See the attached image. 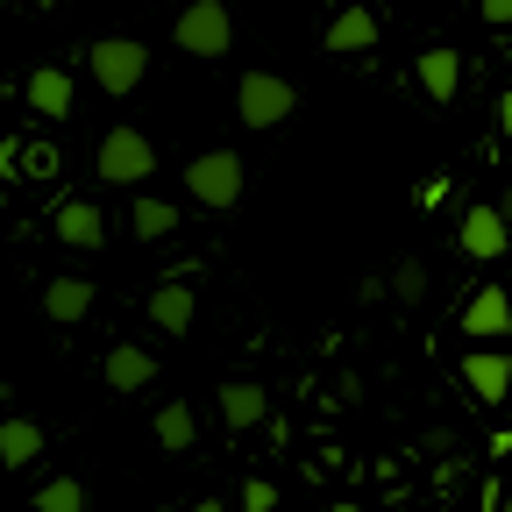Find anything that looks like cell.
<instances>
[{"label":"cell","mask_w":512,"mask_h":512,"mask_svg":"<svg viewBox=\"0 0 512 512\" xmlns=\"http://www.w3.org/2000/svg\"><path fill=\"white\" fill-rule=\"evenodd\" d=\"M292 107H299V93H292V79H278V72H242V79H235V114H242L249 128H278V121H292Z\"/></svg>","instance_id":"obj_1"},{"label":"cell","mask_w":512,"mask_h":512,"mask_svg":"<svg viewBox=\"0 0 512 512\" xmlns=\"http://www.w3.org/2000/svg\"><path fill=\"white\" fill-rule=\"evenodd\" d=\"M185 192L200 207H235L242 200V157L235 150H200L185 164Z\"/></svg>","instance_id":"obj_2"},{"label":"cell","mask_w":512,"mask_h":512,"mask_svg":"<svg viewBox=\"0 0 512 512\" xmlns=\"http://www.w3.org/2000/svg\"><path fill=\"white\" fill-rule=\"evenodd\" d=\"M150 171H157V150H150L143 128H107L100 136V178L107 185H143Z\"/></svg>","instance_id":"obj_3"},{"label":"cell","mask_w":512,"mask_h":512,"mask_svg":"<svg viewBox=\"0 0 512 512\" xmlns=\"http://www.w3.org/2000/svg\"><path fill=\"white\" fill-rule=\"evenodd\" d=\"M171 36H178L185 57H221L235 43V22H228L221 0H192V8H178V29Z\"/></svg>","instance_id":"obj_4"},{"label":"cell","mask_w":512,"mask_h":512,"mask_svg":"<svg viewBox=\"0 0 512 512\" xmlns=\"http://www.w3.org/2000/svg\"><path fill=\"white\" fill-rule=\"evenodd\" d=\"M143 72H150V50H143L136 36H100V43H93V79H100V93H136Z\"/></svg>","instance_id":"obj_5"},{"label":"cell","mask_w":512,"mask_h":512,"mask_svg":"<svg viewBox=\"0 0 512 512\" xmlns=\"http://www.w3.org/2000/svg\"><path fill=\"white\" fill-rule=\"evenodd\" d=\"M456 242H463V256H477V264H498V256L512 249V221H505V207H463Z\"/></svg>","instance_id":"obj_6"},{"label":"cell","mask_w":512,"mask_h":512,"mask_svg":"<svg viewBox=\"0 0 512 512\" xmlns=\"http://www.w3.org/2000/svg\"><path fill=\"white\" fill-rule=\"evenodd\" d=\"M463 384L477 392V406H498L512 392V349H470L463 356Z\"/></svg>","instance_id":"obj_7"},{"label":"cell","mask_w":512,"mask_h":512,"mask_svg":"<svg viewBox=\"0 0 512 512\" xmlns=\"http://www.w3.org/2000/svg\"><path fill=\"white\" fill-rule=\"evenodd\" d=\"M463 335H477V342H505V335H512V292H505V285H484V292L463 306Z\"/></svg>","instance_id":"obj_8"},{"label":"cell","mask_w":512,"mask_h":512,"mask_svg":"<svg viewBox=\"0 0 512 512\" xmlns=\"http://www.w3.org/2000/svg\"><path fill=\"white\" fill-rule=\"evenodd\" d=\"M264 413H271V392H264V384H249V377H228V384H221V420H228L235 434L264 427Z\"/></svg>","instance_id":"obj_9"},{"label":"cell","mask_w":512,"mask_h":512,"mask_svg":"<svg viewBox=\"0 0 512 512\" xmlns=\"http://www.w3.org/2000/svg\"><path fill=\"white\" fill-rule=\"evenodd\" d=\"M100 370H107L114 392H143V384H157V356H150V349H136V342H114Z\"/></svg>","instance_id":"obj_10"},{"label":"cell","mask_w":512,"mask_h":512,"mask_svg":"<svg viewBox=\"0 0 512 512\" xmlns=\"http://www.w3.org/2000/svg\"><path fill=\"white\" fill-rule=\"evenodd\" d=\"M50 228H57V242H72V249H100V242H107V221H100L93 200H64Z\"/></svg>","instance_id":"obj_11"},{"label":"cell","mask_w":512,"mask_h":512,"mask_svg":"<svg viewBox=\"0 0 512 512\" xmlns=\"http://www.w3.org/2000/svg\"><path fill=\"white\" fill-rule=\"evenodd\" d=\"M22 100H29L36 114L64 121V114H72V79H64L57 64H36V72H29V86H22Z\"/></svg>","instance_id":"obj_12"},{"label":"cell","mask_w":512,"mask_h":512,"mask_svg":"<svg viewBox=\"0 0 512 512\" xmlns=\"http://www.w3.org/2000/svg\"><path fill=\"white\" fill-rule=\"evenodd\" d=\"M420 86H427V100H456V93H463V57L448 50V43H434V50L420 57Z\"/></svg>","instance_id":"obj_13"},{"label":"cell","mask_w":512,"mask_h":512,"mask_svg":"<svg viewBox=\"0 0 512 512\" xmlns=\"http://www.w3.org/2000/svg\"><path fill=\"white\" fill-rule=\"evenodd\" d=\"M43 313L57 320V328H79V320L93 313V285H86V278H57V285L43 292Z\"/></svg>","instance_id":"obj_14"},{"label":"cell","mask_w":512,"mask_h":512,"mask_svg":"<svg viewBox=\"0 0 512 512\" xmlns=\"http://www.w3.org/2000/svg\"><path fill=\"white\" fill-rule=\"evenodd\" d=\"M370 43H377V15H370V8H342V15L328 22V50L349 57V50H370Z\"/></svg>","instance_id":"obj_15"},{"label":"cell","mask_w":512,"mask_h":512,"mask_svg":"<svg viewBox=\"0 0 512 512\" xmlns=\"http://www.w3.org/2000/svg\"><path fill=\"white\" fill-rule=\"evenodd\" d=\"M36 456H43V427H36V420H0V463L22 470V463H36Z\"/></svg>","instance_id":"obj_16"},{"label":"cell","mask_w":512,"mask_h":512,"mask_svg":"<svg viewBox=\"0 0 512 512\" xmlns=\"http://www.w3.org/2000/svg\"><path fill=\"white\" fill-rule=\"evenodd\" d=\"M150 320H157L164 335H185V328H192V292H185V285H157V292H150Z\"/></svg>","instance_id":"obj_17"},{"label":"cell","mask_w":512,"mask_h":512,"mask_svg":"<svg viewBox=\"0 0 512 512\" xmlns=\"http://www.w3.org/2000/svg\"><path fill=\"white\" fill-rule=\"evenodd\" d=\"M157 441L171 448V456H185L192 441H200V420H192V406L185 399H171V406H157Z\"/></svg>","instance_id":"obj_18"},{"label":"cell","mask_w":512,"mask_h":512,"mask_svg":"<svg viewBox=\"0 0 512 512\" xmlns=\"http://www.w3.org/2000/svg\"><path fill=\"white\" fill-rule=\"evenodd\" d=\"M36 512H86V484H79V477H50V484H36Z\"/></svg>","instance_id":"obj_19"},{"label":"cell","mask_w":512,"mask_h":512,"mask_svg":"<svg viewBox=\"0 0 512 512\" xmlns=\"http://www.w3.org/2000/svg\"><path fill=\"white\" fill-rule=\"evenodd\" d=\"M171 228H178V207L171 200H136V235L143 242H164Z\"/></svg>","instance_id":"obj_20"},{"label":"cell","mask_w":512,"mask_h":512,"mask_svg":"<svg viewBox=\"0 0 512 512\" xmlns=\"http://www.w3.org/2000/svg\"><path fill=\"white\" fill-rule=\"evenodd\" d=\"M242 512H278V484L271 477H249L242 484Z\"/></svg>","instance_id":"obj_21"},{"label":"cell","mask_w":512,"mask_h":512,"mask_svg":"<svg viewBox=\"0 0 512 512\" xmlns=\"http://www.w3.org/2000/svg\"><path fill=\"white\" fill-rule=\"evenodd\" d=\"M392 292H399V299H420V292H427V271H420V264H399V271H392Z\"/></svg>","instance_id":"obj_22"},{"label":"cell","mask_w":512,"mask_h":512,"mask_svg":"<svg viewBox=\"0 0 512 512\" xmlns=\"http://www.w3.org/2000/svg\"><path fill=\"white\" fill-rule=\"evenodd\" d=\"M477 8H484L491 29H512V0H477Z\"/></svg>","instance_id":"obj_23"},{"label":"cell","mask_w":512,"mask_h":512,"mask_svg":"<svg viewBox=\"0 0 512 512\" xmlns=\"http://www.w3.org/2000/svg\"><path fill=\"white\" fill-rule=\"evenodd\" d=\"M498 128H505V136H512V93L498 100Z\"/></svg>","instance_id":"obj_24"},{"label":"cell","mask_w":512,"mask_h":512,"mask_svg":"<svg viewBox=\"0 0 512 512\" xmlns=\"http://www.w3.org/2000/svg\"><path fill=\"white\" fill-rule=\"evenodd\" d=\"M185 512H228V505L221 498H200V505H185Z\"/></svg>","instance_id":"obj_25"},{"label":"cell","mask_w":512,"mask_h":512,"mask_svg":"<svg viewBox=\"0 0 512 512\" xmlns=\"http://www.w3.org/2000/svg\"><path fill=\"white\" fill-rule=\"evenodd\" d=\"M505 512H512V484H505Z\"/></svg>","instance_id":"obj_26"},{"label":"cell","mask_w":512,"mask_h":512,"mask_svg":"<svg viewBox=\"0 0 512 512\" xmlns=\"http://www.w3.org/2000/svg\"><path fill=\"white\" fill-rule=\"evenodd\" d=\"M36 8H57V0H36Z\"/></svg>","instance_id":"obj_27"},{"label":"cell","mask_w":512,"mask_h":512,"mask_svg":"<svg viewBox=\"0 0 512 512\" xmlns=\"http://www.w3.org/2000/svg\"><path fill=\"white\" fill-rule=\"evenodd\" d=\"M505 57H512V43H505Z\"/></svg>","instance_id":"obj_28"},{"label":"cell","mask_w":512,"mask_h":512,"mask_svg":"<svg viewBox=\"0 0 512 512\" xmlns=\"http://www.w3.org/2000/svg\"><path fill=\"white\" fill-rule=\"evenodd\" d=\"M505 221H512V214H505Z\"/></svg>","instance_id":"obj_29"}]
</instances>
